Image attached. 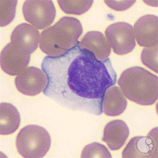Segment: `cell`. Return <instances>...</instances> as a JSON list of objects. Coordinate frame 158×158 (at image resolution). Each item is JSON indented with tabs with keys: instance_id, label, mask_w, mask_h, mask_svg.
<instances>
[{
	"instance_id": "cell-1",
	"label": "cell",
	"mask_w": 158,
	"mask_h": 158,
	"mask_svg": "<svg viewBox=\"0 0 158 158\" xmlns=\"http://www.w3.org/2000/svg\"><path fill=\"white\" fill-rule=\"evenodd\" d=\"M41 68L48 80L46 96L63 108L96 115L103 113L105 94L117 81L110 59L99 60L79 42L60 56H46Z\"/></svg>"
},
{
	"instance_id": "cell-2",
	"label": "cell",
	"mask_w": 158,
	"mask_h": 158,
	"mask_svg": "<svg viewBox=\"0 0 158 158\" xmlns=\"http://www.w3.org/2000/svg\"><path fill=\"white\" fill-rule=\"evenodd\" d=\"M118 84L128 99L139 105H151L158 99L157 76L141 67H132L124 71Z\"/></svg>"
},
{
	"instance_id": "cell-3",
	"label": "cell",
	"mask_w": 158,
	"mask_h": 158,
	"mask_svg": "<svg viewBox=\"0 0 158 158\" xmlns=\"http://www.w3.org/2000/svg\"><path fill=\"white\" fill-rule=\"evenodd\" d=\"M83 31L82 25L78 19L64 17L53 26L41 32L40 48L49 56H60L78 43Z\"/></svg>"
},
{
	"instance_id": "cell-4",
	"label": "cell",
	"mask_w": 158,
	"mask_h": 158,
	"mask_svg": "<svg viewBox=\"0 0 158 158\" xmlns=\"http://www.w3.org/2000/svg\"><path fill=\"white\" fill-rule=\"evenodd\" d=\"M51 143L50 135L45 128L32 125L20 130L16 138V146L19 154L24 158H41L49 152Z\"/></svg>"
},
{
	"instance_id": "cell-5",
	"label": "cell",
	"mask_w": 158,
	"mask_h": 158,
	"mask_svg": "<svg viewBox=\"0 0 158 158\" xmlns=\"http://www.w3.org/2000/svg\"><path fill=\"white\" fill-rule=\"evenodd\" d=\"M24 18L36 29H44L54 21L55 10L54 4L50 0H27L23 7Z\"/></svg>"
},
{
	"instance_id": "cell-6",
	"label": "cell",
	"mask_w": 158,
	"mask_h": 158,
	"mask_svg": "<svg viewBox=\"0 0 158 158\" xmlns=\"http://www.w3.org/2000/svg\"><path fill=\"white\" fill-rule=\"evenodd\" d=\"M105 35L114 52L118 55L131 52L136 45L133 27L125 22L111 24L105 30Z\"/></svg>"
},
{
	"instance_id": "cell-7",
	"label": "cell",
	"mask_w": 158,
	"mask_h": 158,
	"mask_svg": "<svg viewBox=\"0 0 158 158\" xmlns=\"http://www.w3.org/2000/svg\"><path fill=\"white\" fill-rule=\"evenodd\" d=\"M158 127L151 130L146 136L132 138L124 149V158H158Z\"/></svg>"
},
{
	"instance_id": "cell-8",
	"label": "cell",
	"mask_w": 158,
	"mask_h": 158,
	"mask_svg": "<svg viewBox=\"0 0 158 158\" xmlns=\"http://www.w3.org/2000/svg\"><path fill=\"white\" fill-rule=\"evenodd\" d=\"M48 82L45 74L39 68L29 67L21 72L15 79L18 90L25 95L34 96L45 89Z\"/></svg>"
},
{
	"instance_id": "cell-9",
	"label": "cell",
	"mask_w": 158,
	"mask_h": 158,
	"mask_svg": "<svg viewBox=\"0 0 158 158\" xmlns=\"http://www.w3.org/2000/svg\"><path fill=\"white\" fill-rule=\"evenodd\" d=\"M30 59V54L11 42L1 53V67L7 74L15 76L26 68Z\"/></svg>"
},
{
	"instance_id": "cell-10",
	"label": "cell",
	"mask_w": 158,
	"mask_h": 158,
	"mask_svg": "<svg viewBox=\"0 0 158 158\" xmlns=\"http://www.w3.org/2000/svg\"><path fill=\"white\" fill-rule=\"evenodd\" d=\"M158 17L152 15L143 16L134 26L135 35L138 44L145 48L158 45Z\"/></svg>"
},
{
	"instance_id": "cell-11",
	"label": "cell",
	"mask_w": 158,
	"mask_h": 158,
	"mask_svg": "<svg viewBox=\"0 0 158 158\" xmlns=\"http://www.w3.org/2000/svg\"><path fill=\"white\" fill-rule=\"evenodd\" d=\"M40 33L29 24L23 23L18 26L11 36V43L31 54L37 48Z\"/></svg>"
},
{
	"instance_id": "cell-12",
	"label": "cell",
	"mask_w": 158,
	"mask_h": 158,
	"mask_svg": "<svg viewBox=\"0 0 158 158\" xmlns=\"http://www.w3.org/2000/svg\"><path fill=\"white\" fill-rule=\"evenodd\" d=\"M79 44L81 48L89 51L100 61L106 60L110 54V45L103 34L99 31L88 32Z\"/></svg>"
},
{
	"instance_id": "cell-13",
	"label": "cell",
	"mask_w": 158,
	"mask_h": 158,
	"mask_svg": "<svg viewBox=\"0 0 158 158\" xmlns=\"http://www.w3.org/2000/svg\"><path fill=\"white\" fill-rule=\"evenodd\" d=\"M129 134V127L124 122L113 120L105 126L102 141L108 145L110 150H118L125 144Z\"/></svg>"
},
{
	"instance_id": "cell-14",
	"label": "cell",
	"mask_w": 158,
	"mask_h": 158,
	"mask_svg": "<svg viewBox=\"0 0 158 158\" xmlns=\"http://www.w3.org/2000/svg\"><path fill=\"white\" fill-rule=\"evenodd\" d=\"M127 100L118 87H111L106 90L102 102L103 112L107 116L115 117L122 114L126 109Z\"/></svg>"
},
{
	"instance_id": "cell-15",
	"label": "cell",
	"mask_w": 158,
	"mask_h": 158,
	"mask_svg": "<svg viewBox=\"0 0 158 158\" xmlns=\"http://www.w3.org/2000/svg\"><path fill=\"white\" fill-rule=\"evenodd\" d=\"M20 117L18 110L10 103L2 102L0 104V134H11L18 129Z\"/></svg>"
},
{
	"instance_id": "cell-16",
	"label": "cell",
	"mask_w": 158,
	"mask_h": 158,
	"mask_svg": "<svg viewBox=\"0 0 158 158\" xmlns=\"http://www.w3.org/2000/svg\"><path fill=\"white\" fill-rule=\"evenodd\" d=\"M93 1H59V5L62 11L68 14L82 15L91 8Z\"/></svg>"
},
{
	"instance_id": "cell-17",
	"label": "cell",
	"mask_w": 158,
	"mask_h": 158,
	"mask_svg": "<svg viewBox=\"0 0 158 158\" xmlns=\"http://www.w3.org/2000/svg\"><path fill=\"white\" fill-rule=\"evenodd\" d=\"M17 1H0V25L5 27L9 24L15 18Z\"/></svg>"
},
{
	"instance_id": "cell-18",
	"label": "cell",
	"mask_w": 158,
	"mask_h": 158,
	"mask_svg": "<svg viewBox=\"0 0 158 158\" xmlns=\"http://www.w3.org/2000/svg\"><path fill=\"white\" fill-rule=\"evenodd\" d=\"M81 158H112L108 149L104 145L97 142L89 144L83 148Z\"/></svg>"
},
{
	"instance_id": "cell-19",
	"label": "cell",
	"mask_w": 158,
	"mask_h": 158,
	"mask_svg": "<svg viewBox=\"0 0 158 158\" xmlns=\"http://www.w3.org/2000/svg\"><path fill=\"white\" fill-rule=\"evenodd\" d=\"M141 60L145 66L158 73V45L144 48L141 54Z\"/></svg>"
},
{
	"instance_id": "cell-20",
	"label": "cell",
	"mask_w": 158,
	"mask_h": 158,
	"mask_svg": "<svg viewBox=\"0 0 158 158\" xmlns=\"http://www.w3.org/2000/svg\"><path fill=\"white\" fill-rule=\"evenodd\" d=\"M135 1H105L107 5L117 11H123L129 9L135 2Z\"/></svg>"
}]
</instances>
